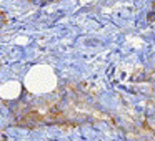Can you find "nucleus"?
Masks as SVG:
<instances>
[]
</instances>
